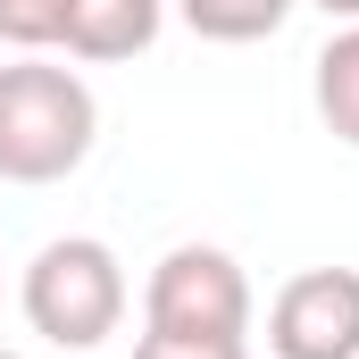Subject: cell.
<instances>
[{"label": "cell", "mask_w": 359, "mask_h": 359, "mask_svg": "<svg viewBox=\"0 0 359 359\" xmlns=\"http://www.w3.org/2000/svg\"><path fill=\"white\" fill-rule=\"evenodd\" d=\"M142 326L151 334H234L251 343V276L217 243H176L142 284Z\"/></svg>", "instance_id": "obj_3"}, {"label": "cell", "mask_w": 359, "mask_h": 359, "mask_svg": "<svg viewBox=\"0 0 359 359\" xmlns=\"http://www.w3.org/2000/svg\"><path fill=\"white\" fill-rule=\"evenodd\" d=\"M309 8H326L334 25H359V0H309Z\"/></svg>", "instance_id": "obj_10"}, {"label": "cell", "mask_w": 359, "mask_h": 359, "mask_svg": "<svg viewBox=\"0 0 359 359\" xmlns=\"http://www.w3.org/2000/svg\"><path fill=\"white\" fill-rule=\"evenodd\" d=\"M17 309L42 343L59 351H92L126 326V268L100 234H59L25 259V284H17Z\"/></svg>", "instance_id": "obj_2"}, {"label": "cell", "mask_w": 359, "mask_h": 359, "mask_svg": "<svg viewBox=\"0 0 359 359\" xmlns=\"http://www.w3.org/2000/svg\"><path fill=\"white\" fill-rule=\"evenodd\" d=\"M92 134L100 100L76 67H50L42 50L0 67V184H67L92 159Z\"/></svg>", "instance_id": "obj_1"}, {"label": "cell", "mask_w": 359, "mask_h": 359, "mask_svg": "<svg viewBox=\"0 0 359 359\" xmlns=\"http://www.w3.org/2000/svg\"><path fill=\"white\" fill-rule=\"evenodd\" d=\"M309 100H318L326 134L359 151V25H334V42L309 59Z\"/></svg>", "instance_id": "obj_6"}, {"label": "cell", "mask_w": 359, "mask_h": 359, "mask_svg": "<svg viewBox=\"0 0 359 359\" xmlns=\"http://www.w3.org/2000/svg\"><path fill=\"white\" fill-rule=\"evenodd\" d=\"M0 359H25V351H0Z\"/></svg>", "instance_id": "obj_11"}, {"label": "cell", "mask_w": 359, "mask_h": 359, "mask_svg": "<svg viewBox=\"0 0 359 359\" xmlns=\"http://www.w3.org/2000/svg\"><path fill=\"white\" fill-rule=\"evenodd\" d=\"M276 359H359V268H301L268 301Z\"/></svg>", "instance_id": "obj_4"}, {"label": "cell", "mask_w": 359, "mask_h": 359, "mask_svg": "<svg viewBox=\"0 0 359 359\" xmlns=\"http://www.w3.org/2000/svg\"><path fill=\"white\" fill-rule=\"evenodd\" d=\"M134 359H251V343H234V334H151L142 326Z\"/></svg>", "instance_id": "obj_9"}, {"label": "cell", "mask_w": 359, "mask_h": 359, "mask_svg": "<svg viewBox=\"0 0 359 359\" xmlns=\"http://www.w3.org/2000/svg\"><path fill=\"white\" fill-rule=\"evenodd\" d=\"M168 25V0H67V59L84 67H117L142 59Z\"/></svg>", "instance_id": "obj_5"}, {"label": "cell", "mask_w": 359, "mask_h": 359, "mask_svg": "<svg viewBox=\"0 0 359 359\" xmlns=\"http://www.w3.org/2000/svg\"><path fill=\"white\" fill-rule=\"evenodd\" d=\"M292 8L301 0H176V17L201 42H268V34H284Z\"/></svg>", "instance_id": "obj_7"}, {"label": "cell", "mask_w": 359, "mask_h": 359, "mask_svg": "<svg viewBox=\"0 0 359 359\" xmlns=\"http://www.w3.org/2000/svg\"><path fill=\"white\" fill-rule=\"evenodd\" d=\"M0 42L8 50H59L67 42V0H0Z\"/></svg>", "instance_id": "obj_8"}]
</instances>
